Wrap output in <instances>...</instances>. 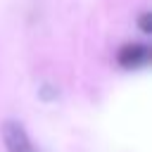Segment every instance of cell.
Here are the masks:
<instances>
[{"label": "cell", "instance_id": "6da1fadb", "mask_svg": "<svg viewBox=\"0 0 152 152\" xmlns=\"http://www.w3.org/2000/svg\"><path fill=\"white\" fill-rule=\"evenodd\" d=\"M0 138L7 152H40L19 119H5L0 126Z\"/></svg>", "mask_w": 152, "mask_h": 152}, {"label": "cell", "instance_id": "7a4b0ae2", "mask_svg": "<svg viewBox=\"0 0 152 152\" xmlns=\"http://www.w3.org/2000/svg\"><path fill=\"white\" fill-rule=\"evenodd\" d=\"M116 62L124 66V69H142L147 62H150V48L147 43H140V40H131L126 45H121V50L116 52Z\"/></svg>", "mask_w": 152, "mask_h": 152}, {"label": "cell", "instance_id": "3957f363", "mask_svg": "<svg viewBox=\"0 0 152 152\" xmlns=\"http://www.w3.org/2000/svg\"><path fill=\"white\" fill-rule=\"evenodd\" d=\"M147 19H150V14H147V12H142V14H140V19H138V24H140L142 33H147V31H150V26H147Z\"/></svg>", "mask_w": 152, "mask_h": 152}]
</instances>
